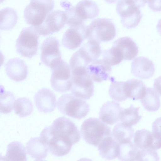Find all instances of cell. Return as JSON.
I'll return each mask as SVG.
<instances>
[{
  "mask_svg": "<svg viewBox=\"0 0 161 161\" xmlns=\"http://www.w3.org/2000/svg\"><path fill=\"white\" fill-rule=\"evenodd\" d=\"M103 59L111 66L118 64L123 60L121 52L119 48L113 46L103 51Z\"/></svg>",
  "mask_w": 161,
  "mask_h": 161,
  "instance_id": "1f68e13d",
  "label": "cell"
},
{
  "mask_svg": "<svg viewBox=\"0 0 161 161\" xmlns=\"http://www.w3.org/2000/svg\"><path fill=\"white\" fill-rule=\"evenodd\" d=\"M149 7L154 12L161 11V0H147Z\"/></svg>",
  "mask_w": 161,
  "mask_h": 161,
  "instance_id": "d590c367",
  "label": "cell"
},
{
  "mask_svg": "<svg viewBox=\"0 0 161 161\" xmlns=\"http://www.w3.org/2000/svg\"><path fill=\"white\" fill-rule=\"evenodd\" d=\"M74 14L80 20L84 22L92 19L99 15V9L97 3L91 0H82L75 6H72Z\"/></svg>",
  "mask_w": 161,
  "mask_h": 161,
  "instance_id": "e0dca14e",
  "label": "cell"
},
{
  "mask_svg": "<svg viewBox=\"0 0 161 161\" xmlns=\"http://www.w3.org/2000/svg\"><path fill=\"white\" fill-rule=\"evenodd\" d=\"M125 87L128 97L134 101L143 97L146 88L142 81L135 79L125 81Z\"/></svg>",
  "mask_w": 161,
  "mask_h": 161,
  "instance_id": "603a6c76",
  "label": "cell"
},
{
  "mask_svg": "<svg viewBox=\"0 0 161 161\" xmlns=\"http://www.w3.org/2000/svg\"><path fill=\"white\" fill-rule=\"evenodd\" d=\"M14 109L15 113L20 117L30 115L33 109L31 101L25 97L17 98L14 102Z\"/></svg>",
  "mask_w": 161,
  "mask_h": 161,
  "instance_id": "f1b7e54d",
  "label": "cell"
},
{
  "mask_svg": "<svg viewBox=\"0 0 161 161\" xmlns=\"http://www.w3.org/2000/svg\"><path fill=\"white\" fill-rule=\"evenodd\" d=\"M111 66L103 59L93 61L86 68L88 74L93 81L97 82L111 80Z\"/></svg>",
  "mask_w": 161,
  "mask_h": 161,
  "instance_id": "4fadbf2b",
  "label": "cell"
},
{
  "mask_svg": "<svg viewBox=\"0 0 161 161\" xmlns=\"http://www.w3.org/2000/svg\"><path fill=\"white\" fill-rule=\"evenodd\" d=\"M80 133L86 142L95 147L105 137L112 136L110 128L95 118L85 120L81 126Z\"/></svg>",
  "mask_w": 161,
  "mask_h": 161,
  "instance_id": "7a4b0ae2",
  "label": "cell"
},
{
  "mask_svg": "<svg viewBox=\"0 0 161 161\" xmlns=\"http://www.w3.org/2000/svg\"><path fill=\"white\" fill-rule=\"evenodd\" d=\"M113 46L120 50L123 54V60H131L136 56L138 53V47L136 43L129 37L118 39L113 42Z\"/></svg>",
  "mask_w": 161,
  "mask_h": 161,
  "instance_id": "ffe728a7",
  "label": "cell"
},
{
  "mask_svg": "<svg viewBox=\"0 0 161 161\" xmlns=\"http://www.w3.org/2000/svg\"><path fill=\"white\" fill-rule=\"evenodd\" d=\"M39 36L33 27L23 28L16 41L17 52L22 56L31 58L37 53Z\"/></svg>",
  "mask_w": 161,
  "mask_h": 161,
  "instance_id": "52a82bcc",
  "label": "cell"
},
{
  "mask_svg": "<svg viewBox=\"0 0 161 161\" xmlns=\"http://www.w3.org/2000/svg\"><path fill=\"white\" fill-rule=\"evenodd\" d=\"M57 106L63 114L79 119L85 117L90 110L89 105L86 101L72 93L61 96L58 100Z\"/></svg>",
  "mask_w": 161,
  "mask_h": 161,
  "instance_id": "3957f363",
  "label": "cell"
},
{
  "mask_svg": "<svg viewBox=\"0 0 161 161\" xmlns=\"http://www.w3.org/2000/svg\"><path fill=\"white\" fill-rule=\"evenodd\" d=\"M153 141L152 132L145 129L137 130L135 134L134 143L139 149L151 148Z\"/></svg>",
  "mask_w": 161,
  "mask_h": 161,
  "instance_id": "484cf974",
  "label": "cell"
},
{
  "mask_svg": "<svg viewBox=\"0 0 161 161\" xmlns=\"http://www.w3.org/2000/svg\"><path fill=\"white\" fill-rule=\"evenodd\" d=\"M98 150L101 157L106 160L116 158L119 154V144L111 136L104 138L98 146Z\"/></svg>",
  "mask_w": 161,
  "mask_h": 161,
  "instance_id": "d6986e66",
  "label": "cell"
},
{
  "mask_svg": "<svg viewBox=\"0 0 161 161\" xmlns=\"http://www.w3.org/2000/svg\"><path fill=\"white\" fill-rule=\"evenodd\" d=\"M109 94L111 98L116 101L120 102L125 100L127 95L125 82L113 81L109 89Z\"/></svg>",
  "mask_w": 161,
  "mask_h": 161,
  "instance_id": "f546056e",
  "label": "cell"
},
{
  "mask_svg": "<svg viewBox=\"0 0 161 161\" xmlns=\"http://www.w3.org/2000/svg\"><path fill=\"white\" fill-rule=\"evenodd\" d=\"M50 83L55 91L64 92L70 89L72 84V75L70 66L61 59L51 68Z\"/></svg>",
  "mask_w": 161,
  "mask_h": 161,
  "instance_id": "ba28073f",
  "label": "cell"
},
{
  "mask_svg": "<svg viewBox=\"0 0 161 161\" xmlns=\"http://www.w3.org/2000/svg\"><path fill=\"white\" fill-rule=\"evenodd\" d=\"M27 153L36 160H42L47 155L48 151L47 145L40 137L31 138L26 144Z\"/></svg>",
  "mask_w": 161,
  "mask_h": 161,
  "instance_id": "44dd1931",
  "label": "cell"
},
{
  "mask_svg": "<svg viewBox=\"0 0 161 161\" xmlns=\"http://www.w3.org/2000/svg\"><path fill=\"white\" fill-rule=\"evenodd\" d=\"M156 27L157 31L161 36V19L158 21Z\"/></svg>",
  "mask_w": 161,
  "mask_h": 161,
  "instance_id": "f35d334b",
  "label": "cell"
},
{
  "mask_svg": "<svg viewBox=\"0 0 161 161\" xmlns=\"http://www.w3.org/2000/svg\"><path fill=\"white\" fill-rule=\"evenodd\" d=\"M153 87L157 92L161 96V76L155 79Z\"/></svg>",
  "mask_w": 161,
  "mask_h": 161,
  "instance_id": "8d00e7d4",
  "label": "cell"
},
{
  "mask_svg": "<svg viewBox=\"0 0 161 161\" xmlns=\"http://www.w3.org/2000/svg\"><path fill=\"white\" fill-rule=\"evenodd\" d=\"M0 158L3 161H26L25 148L19 142H12L7 146L5 155L1 156Z\"/></svg>",
  "mask_w": 161,
  "mask_h": 161,
  "instance_id": "7402d4cb",
  "label": "cell"
},
{
  "mask_svg": "<svg viewBox=\"0 0 161 161\" xmlns=\"http://www.w3.org/2000/svg\"><path fill=\"white\" fill-rule=\"evenodd\" d=\"M155 71L154 64L147 58L138 57L132 62L131 72L135 77L139 79H149L153 75Z\"/></svg>",
  "mask_w": 161,
  "mask_h": 161,
  "instance_id": "5bb4252c",
  "label": "cell"
},
{
  "mask_svg": "<svg viewBox=\"0 0 161 161\" xmlns=\"http://www.w3.org/2000/svg\"><path fill=\"white\" fill-rule=\"evenodd\" d=\"M116 11L121 18L123 26L130 29L139 24L142 16L139 8L130 4L126 0H119L116 6Z\"/></svg>",
  "mask_w": 161,
  "mask_h": 161,
  "instance_id": "9c48e42d",
  "label": "cell"
},
{
  "mask_svg": "<svg viewBox=\"0 0 161 161\" xmlns=\"http://www.w3.org/2000/svg\"><path fill=\"white\" fill-rule=\"evenodd\" d=\"M106 2L108 3H115L119 0H104Z\"/></svg>",
  "mask_w": 161,
  "mask_h": 161,
  "instance_id": "ab89813d",
  "label": "cell"
},
{
  "mask_svg": "<svg viewBox=\"0 0 161 161\" xmlns=\"http://www.w3.org/2000/svg\"><path fill=\"white\" fill-rule=\"evenodd\" d=\"M152 132L155 135L161 137V117L156 119L153 122Z\"/></svg>",
  "mask_w": 161,
  "mask_h": 161,
  "instance_id": "e575fe53",
  "label": "cell"
},
{
  "mask_svg": "<svg viewBox=\"0 0 161 161\" xmlns=\"http://www.w3.org/2000/svg\"><path fill=\"white\" fill-rule=\"evenodd\" d=\"M72 84L70 88L75 96L84 100L89 99L93 94V80L86 69L78 68L71 70Z\"/></svg>",
  "mask_w": 161,
  "mask_h": 161,
  "instance_id": "8992f818",
  "label": "cell"
},
{
  "mask_svg": "<svg viewBox=\"0 0 161 161\" xmlns=\"http://www.w3.org/2000/svg\"><path fill=\"white\" fill-rule=\"evenodd\" d=\"M43 130L50 136L72 145L78 142L80 139V132L75 124L64 116L55 119L50 126L46 127Z\"/></svg>",
  "mask_w": 161,
  "mask_h": 161,
  "instance_id": "6da1fadb",
  "label": "cell"
},
{
  "mask_svg": "<svg viewBox=\"0 0 161 161\" xmlns=\"http://www.w3.org/2000/svg\"><path fill=\"white\" fill-rule=\"evenodd\" d=\"M59 41L54 37H49L42 42L41 48V60L42 64L51 68L60 60L61 54Z\"/></svg>",
  "mask_w": 161,
  "mask_h": 161,
  "instance_id": "8fae6325",
  "label": "cell"
},
{
  "mask_svg": "<svg viewBox=\"0 0 161 161\" xmlns=\"http://www.w3.org/2000/svg\"><path fill=\"white\" fill-rule=\"evenodd\" d=\"M14 94L10 91H4L0 96V113L4 114L10 113L13 109L15 100Z\"/></svg>",
  "mask_w": 161,
  "mask_h": 161,
  "instance_id": "d6a6232c",
  "label": "cell"
},
{
  "mask_svg": "<svg viewBox=\"0 0 161 161\" xmlns=\"http://www.w3.org/2000/svg\"><path fill=\"white\" fill-rule=\"evenodd\" d=\"M6 74L11 80L21 81L25 80L28 73V67L25 61L19 58L9 60L5 65Z\"/></svg>",
  "mask_w": 161,
  "mask_h": 161,
  "instance_id": "2e32d148",
  "label": "cell"
},
{
  "mask_svg": "<svg viewBox=\"0 0 161 161\" xmlns=\"http://www.w3.org/2000/svg\"><path fill=\"white\" fill-rule=\"evenodd\" d=\"M85 24L76 27H70L64 34L62 42L65 48L71 50L77 48L86 39Z\"/></svg>",
  "mask_w": 161,
  "mask_h": 161,
  "instance_id": "7c38bea8",
  "label": "cell"
},
{
  "mask_svg": "<svg viewBox=\"0 0 161 161\" xmlns=\"http://www.w3.org/2000/svg\"><path fill=\"white\" fill-rule=\"evenodd\" d=\"M122 108L119 103L114 101H108L100 108L99 118L103 123L113 125L119 120Z\"/></svg>",
  "mask_w": 161,
  "mask_h": 161,
  "instance_id": "ac0fdd59",
  "label": "cell"
},
{
  "mask_svg": "<svg viewBox=\"0 0 161 161\" xmlns=\"http://www.w3.org/2000/svg\"><path fill=\"white\" fill-rule=\"evenodd\" d=\"M34 100L38 110L44 113L52 112L56 107L55 95L49 89L43 88L39 90L35 95Z\"/></svg>",
  "mask_w": 161,
  "mask_h": 161,
  "instance_id": "9a60e30c",
  "label": "cell"
},
{
  "mask_svg": "<svg viewBox=\"0 0 161 161\" xmlns=\"http://www.w3.org/2000/svg\"><path fill=\"white\" fill-rule=\"evenodd\" d=\"M140 100L142 105L148 111L155 112L160 108L159 95L152 88L146 87L145 93Z\"/></svg>",
  "mask_w": 161,
  "mask_h": 161,
  "instance_id": "d4e9b609",
  "label": "cell"
},
{
  "mask_svg": "<svg viewBox=\"0 0 161 161\" xmlns=\"http://www.w3.org/2000/svg\"><path fill=\"white\" fill-rule=\"evenodd\" d=\"M134 133V130L131 126L121 122L114 126L112 135L113 138L120 145L131 142Z\"/></svg>",
  "mask_w": 161,
  "mask_h": 161,
  "instance_id": "cb8c5ba5",
  "label": "cell"
},
{
  "mask_svg": "<svg viewBox=\"0 0 161 161\" xmlns=\"http://www.w3.org/2000/svg\"><path fill=\"white\" fill-rule=\"evenodd\" d=\"M86 39L95 40L100 43L112 40L116 35L114 23L109 19L97 18L86 26Z\"/></svg>",
  "mask_w": 161,
  "mask_h": 161,
  "instance_id": "5b68a950",
  "label": "cell"
},
{
  "mask_svg": "<svg viewBox=\"0 0 161 161\" xmlns=\"http://www.w3.org/2000/svg\"><path fill=\"white\" fill-rule=\"evenodd\" d=\"M66 21L64 11L55 10L47 15L41 25L34 27L39 35L47 36L59 31L64 27Z\"/></svg>",
  "mask_w": 161,
  "mask_h": 161,
  "instance_id": "30bf717a",
  "label": "cell"
},
{
  "mask_svg": "<svg viewBox=\"0 0 161 161\" xmlns=\"http://www.w3.org/2000/svg\"><path fill=\"white\" fill-rule=\"evenodd\" d=\"M140 107H135L132 104L127 108H122L120 113L119 120L124 124L131 126L138 123L142 118L139 114Z\"/></svg>",
  "mask_w": 161,
  "mask_h": 161,
  "instance_id": "4316f807",
  "label": "cell"
},
{
  "mask_svg": "<svg viewBox=\"0 0 161 161\" xmlns=\"http://www.w3.org/2000/svg\"><path fill=\"white\" fill-rule=\"evenodd\" d=\"M159 158L155 151L148 148L139 149L136 156V161H158Z\"/></svg>",
  "mask_w": 161,
  "mask_h": 161,
  "instance_id": "836d02e7",
  "label": "cell"
},
{
  "mask_svg": "<svg viewBox=\"0 0 161 161\" xmlns=\"http://www.w3.org/2000/svg\"><path fill=\"white\" fill-rule=\"evenodd\" d=\"M0 28L7 30L13 28L16 24L18 16L13 9L6 8L1 10Z\"/></svg>",
  "mask_w": 161,
  "mask_h": 161,
  "instance_id": "83f0119b",
  "label": "cell"
},
{
  "mask_svg": "<svg viewBox=\"0 0 161 161\" xmlns=\"http://www.w3.org/2000/svg\"><path fill=\"white\" fill-rule=\"evenodd\" d=\"M139 150L131 141L120 144L118 158L122 161H136Z\"/></svg>",
  "mask_w": 161,
  "mask_h": 161,
  "instance_id": "4dcf8cb0",
  "label": "cell"
},
{
  "mask_svg": "<svg viewBox=\"0 0 161 161\" xmlns=\"http://www.w3.org/2000/svg\"><path fill=\"white\" fill-rule=\"evenodd\" d=\"M54 6L53 0H30L24 11L26 22L34 27L40 25Z\"/></svg>",
  "mask_w": 161,
  "mask_h": 161,
  "instance_id": "277c9868",
  "label": "cell"
},
{
  "mask_svg": "<svg viewBox=\"0 0 161 161\" xmlns=\"http://www.w3.org/2000/svg\"><path fill=\"white\" fill-rule=\"evenodd\" d=\"M130 4L140 8L144 7L146 3L147 0H126Z\"/></svg>",
  "mask_w": 161,
  "mask_h": 161,
  "instance_id": "74e56055",
  "label": "cell"
}]
</instances>
